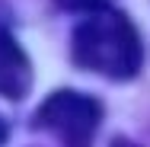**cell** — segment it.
Wrapping results in <instances>:
<instances>
[{"instance_id":"obj_1","label":"cell","mask_w":150,"mask_h":147,"mask_svg":"<svg viewBox=\"0 0 150 147\" xmlns=\"http://www.w3.org/2000/svg\"><path fill=\"white\" fill-rule=\"evenodd\" d=\"M70 55L74 64L83 70H93L109 80H131L144 64V45L134 23L125 13L105 6L90 13L74 29Z\"/></svg>"},{"instance_id":"obj_5","label":"cell","mask_w":150,"mask_h":147,"mask_svg":"<svg viewBox=\"0 0 150 147\" xmlns=\"http://www.w3.org/2000/svg\"><path fill=\"white\" fill-rule=\"evenodd\" d=\"M112 147H141V144H134V141H128V138H115Z\"/></svg>"},{"instance_id":"obj_2","label":"cell","mask_w":150,"mask_h":147,"mask_svg":"<svg viewBox=\"0 0 150 147\" xmlns=\"http://www.w3.org/2000/svg\"><path fill=\"white\" fill-rule=\"evenodd\" d=\"M102 125V102L77 89H54L35 109V128L48 131L61 147H93V134Z\"/></svg>"},{"instance_id":"obj_6","label":"cell","mask_w":150,"mask_h":147,"mask_svg":"<svg viewBox=\"0 0 150 147\" xmlns=\"http://www.w3.org/2000/svg\"><path fill=\"white\" fill-rule=\"evenodd\" d=\"M3 141H6V121L0 118V147H3Z\"/></svg>"},{"instance_id":"obj_3","label":"cell","mask_w":150,"mask_h":147,"mask_svg":"<svg viewBox=\"0 0 150 147\" xmlns=\"http://www.w3.org/2000/svg\"><path fill=\"white\" fill-rule=\"evenodd\" d=\"M32 87V64L29 55L19 48V42L10 35L6 26H0V96L23 99Z\"/></svg>"},{"instance_id":"obj_4","label":"cell","mask_w":150,"mask_h":147,"mask_svg":"<svg viewBox=\"0 0 150 147\" xmlns=\"http://www.w3.org/2000/svg\"><path fill=\"white\" fill-rule=\"evenodd\" d=\"M61 10H70V13H96V10H105L109 0H54Z\"/></svg>"}]
</instances>
